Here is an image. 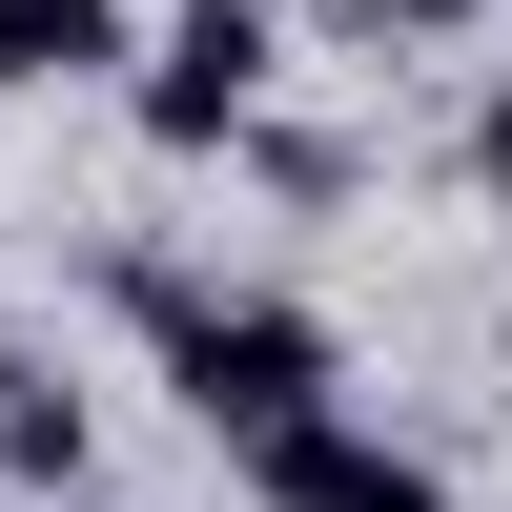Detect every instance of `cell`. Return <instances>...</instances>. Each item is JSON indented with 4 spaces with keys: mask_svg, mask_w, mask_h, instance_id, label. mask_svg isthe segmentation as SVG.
I'll list each match as a JSON object with an SVG mask.
<instances>
[{
    "mask_svg": "<svg viewBox=\"0 0 512 512\" xmlns=\"http://www.w3.org/2000/svg\"><path fill=\"white\" fill-rule=\"evenodd\" d=\"M144 349H164V390H185V431H205V451H246V431H287V410L349 390V328L287 308V287H185Z\"/></svg>",
    "mask_w": 512,
    "mask_h": 512,
    "instance_id": "cell-1",
    "label": "cell"
},
{
    "mask_svg": "<svg viewBox=\"0 0 512 512\" xmlns=\"http://www.w3.org/2000/svg\"><path fill=\"white\" fill-rule=\"evenodd\" d=\"M267 82H287L267 0H185V21H144V62H123V123H144L164 164H226L246 123H267Z\"/></svg>",
    "mask_w": 512,
    "mask_h": 512,
    "instance_id": "cell-2",
    "label": "cell"
},
{
    "mask_svg": "<svg viewBox=\"0 0 512 512\" xmlns=\"http://www.w3.org/2000/svg\"><path fill=\"white\" fill-rule=\"evenodd\" d=\"M226 472H246V512H451V472H431V451H390L349 390L287 410V431H246Z\"/></svg>",
    "mask_w": 512,
    "mask_h": 512,
    "instance_id": "cell-3",
    "label": "cell"
},
{
    "mask_svg": "<svg viewBox=\"0 0 512 512\" xmlns=\"http://www.w3.org/2000/svg\"><path fill=\"white\" fill-rule=\"evenodd\" d=\"M144 62V21L123 0H0V103H82V82Z\"/></svg>",
    "mask_w": 512,
    "mask_h": 512,
    "instance_id": "cell-4",
    "label": "cell"
},
{
    "mask_svg": "<svg viewBox=\"0 0 512 512\" xmlns=\"http://www.w3.org/2000/svg\"><path fill=\"white\" fill-rule=\"evenodd\" d=\"M82 451H103V410H82L41 349H0V492H82Z\"/></svg>",
    "mask_w": 512,
    "mask_h": 512,
    "instance_id": "cell-5",
    "label": "cell"
},
{
    "mask_svg": "<svg viewBox=\"0 0 512 512\" xmlns=\"http://www.w3.org/2000/svg\"><path fill=\"white\" fill-rule=\"evenodd\" d=\"M451 185H472V205H512V62L472 82V123H451Z\"/></svg>",
    "mask_w": 512,
    "mask_h": 512,
    "instance_id": "cell-6",
    "label": "cell"
},
{
    "mask_svg": "<svg viewBox=\"0 0 512 512\" xmlns=\"http://www.w3.org/2000/svg\"><path fill=\"white\" fill-rule=\"evenodd\" d=\"M472 21H492V0H349V41H431V62H451Z\"/></svg>",
    "mask_w": 512,
    "mask_h": 512,
    "instance_id": "cell-7",
    "label": "cell"
}]
</instances>
